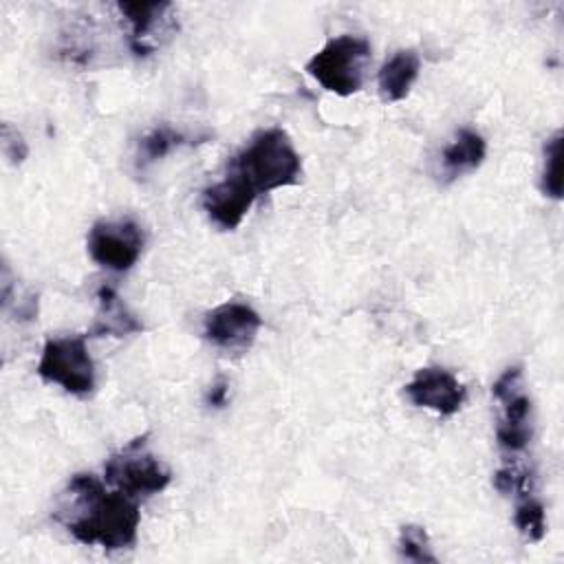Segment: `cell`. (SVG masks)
Masks as SVG:
<instances>
[{
	"label": "cell",
	"mask_w": 564,
	"mask_h": 564,
	"mask_svg": "<svg viewBox=\"0 0 564 564\" xmlns=\"http://www.w3.org/2000/svg\"><path fill=\"white\" fill-rule=\"evenodd\" d=\"M53 518L82 544L106 551L128 549L137 542L141 511L137 498L108 491L93 474H75L55 500Z\"/></svg>",
	"instance_id": "1"
},
{
	"label": "cell",
	"mask_w": 564,
	"mask_h": 564,
	"mask_svg": "<svg viewBox=\"0 0 564 564\" xmlns=\"http://www.w3.org/2000/svg\"><path fill=\"white\" fill-rule=\"evenodd\" d=\"M227 174L238 176L260 196L295 185L302 174V159L282 128H267L229 161Z\"/></svg>",
	"instance_id": "2"
},
{
	"label": "cell",
	"mask_w": 564,
	"mask_h": 564,
	"mask_svg": "<svg viewBox=\"0 0 564 564\" xmlns=\"http://www.w3.org/2000/svg\"><path fill=\"white\" fill-rule=\"evenodd\" d=\"M370 44L359 35L330 37L308 62L306 73L328 93L348 97L364 86Z\"/></svg>",
	"instance_id": "3"
},
{
	"label": "cell",
	"mask_w": 564,
	"mask_h": 564,
	"mask_svg": "<svg viewBox=\"0 0 564 564\" xmlns=\"http://www.w3.org/2000/svg\"><path fill=\"white\" fill-rule=\"evenodd\" d=\"M104 478L112 489L139 500L141 496L163 491L170 485L172 474L150 452L145 436H137L106 460Z\"/></svg>",
	"instance_id": "4"
},
{
	"label": "cell",
	"mask_w": 564,
	"mask_h": 564,
	"mask_svg": "<svg viewBox=\"0 0 564 564\" xmlns=\"http://www.w3.org/2000/svg\"><path fill=\"white\" fill-rule=\"evenodd\" d=\"M37 375L68 394L88 397L95 390V361L84 335L51 337L42 346Z\"/></svg>",
	"instance_id": "5"
},
{
	"label": "cell",
	"mask_w": 564,
	"mask_h": 564,
	"mask_svg": "<svg viewBox=\"0 0 564 564\" xmlns=\"http://www.w3.org/2000/svg\"><path fill=\"white\" fill-rule=\"evenodd\" d=\"M491 394L498 403L496 441L505 452H522L533 436L531 399L524 392L522 368H507L491 386Z\"/></svg>",
	"instance_id": "6"
},
{
	"label": "cell",
	"mask_w": 564,
	"mask_h": 564,
	"mask_svg": "<svg viewBox=\"0 0 564 564\" xmlns=\"http://www.w3.org/2000/svg\"><path fill=\"white\" fill-rule=\"evenodd\" d=\"M143 245V229L132 218L97 220L86 238L93 262L115 273L130 271L141 258Z\"/></svg>",
	"instance_id": "7"
},
{
	"label": "cell",
	"mask_w": 564,
	"mask_h": 564,
	"mask_svg": "<svg viewBox=\"0 0 564 564\" xmlns=\"http://www.w3.org/2000/svg\"><path fill=\"white\" fill-rule=\"evenodd\" d=\"M262 326L258 311L245 302H225L212 308L203 322L205 339L223 350H247Z\"/></svg>",
	"instance_id": "8"
},
{
	"label": "cell",
	"mask_w": 564,
	"mask_h": 564,
	"mask_svg": "<svg viewBox=\"0 0 564 564\" xmlns=\"http://www.w3.org/2000/svg\"><path fill=\"white\" fill-rule=\"evenodd\" d=\"M405 394L416 408H427L441 416L456 414L467 399L465 386L441 366L419 368L405 383Z\"/></svg>",
	"instance_id": "9"
},
{
	"label": "cell",
	"mask_w": 564,
	"mask_h": 564,
	"mask_svg": "<svg viewBox=\"0 0 564 564\" xmlns=\"http://www.w3.org/2000/svg\"><path fill=\"white\" fill-rule=\"evenodd\" d=\"M256 198L258 194L247 183L227 174L220 183H214L203 192L200 205L214 225L231 231L242 223Z\"/></svg>",
	"instance_id": "10"
},
{
	"label": "cell",
	"mask_w": 564,
	"mask_h": 564,
	"mask_svg": "<svg viewBox=\"0 0 564 564\" xmlns=\"http://www.w3.org/2000/svg\"><path fill=\"white\" fill-rule=\"evenodd\" d=\"M170 9V2H117V11L128 24V44L134 55L145 57L154 53L161 35L167 33L165 13Z\"/></svg>",
	"instance_id": "11"
},
{
	"label": "cell",
	"mask_w": 564,
	"mask_h": 564,
	"mask_svg": "<svg viewBox=\"0 0 564 564\" xmlns=\"http://www.w3.org/2000/svg\"><path fill=\"white\" fill-rule=\"evenodd\" d=\"M487 154V143L480 132L463 128L441 152V170L447 181L460 178L463 174L474 172Z\"/></svg>",
	"instance_id": "12"
},
{
	"label": "cell",
	"mask_w": 564,
	"mask_h": 564,
	"mask_svg": "<svg viewBox=\"0 0 564 564\" xmlns=\"http://www.w3.org/2000/svg\"><path fill=\"white\" fill-rule=\"evenodd\" d=\"M419 70H421V59H419L416 51H412V48L397 51L390 59H386V64L381 66L379 77H377L381 99L383 101L405 99L419 77Z\"/></svg>",
	"instance_id": "13"
},
{
	"label": "cell",
	"mask_w": 564,
	"mask_h": 564,
	"mask_svg": "<svg viewBox=\"0 0 564 564\" xmlns=\"http://www.w3.org/2000/svg\"><path fill=\"white\" fill-rule=\"evenodd\" d=\"M97 302H99V311H97V319L90 328L93 335L123 337V335L143 330V324L126 308V304L121 302V297L117 295V291L112 286L101 284L97 289Z\"/></svg>",
	"instance_id": "14"
},
{
	"label": "cell",
	"mask_w": 564,
	"mask_h": 564,
	"mask_svg": "<svg viewBox=\"0 0 564 564\" xmlns=\"http://www.w3.org/2000/svg\"><path fill=\"white\" fill-rule=\"evenodd\" d=\"M192 143L189 137H185L183 132L170 128V126H161V128H154L152 132H148L141 143H139V154H137V165L143 170L148 167L150 163L167 156L174 148L178 145H187Z\"/></svg>",
	"instance_id": "15"
},
{
	"label": "cell",
	"mask_w": 564,
	"mask_h": 564,
	"mask_svg": "<svg viewBox=\"0 0 564 564\" xmlns=\"http://www.w3.org/2000/svg\"><path fill=\"white\" fill-rule=\"evenodd\" d=\"M516 511H513V524L520 531V535L527 542H540L546 533V513L544 505L531 494L516 498Z\"/></svg>",
	"instance_id": "16"
},
{
	"label": "cell",
	"mask_w": 564,
	"mask_h": 564,
	"mask_svg": "<svg viewBox=\"0 0 564 564\" xmlns=\"http://www.w3.org/2000/svg\"><path fill=\"white\" fill-rule=\"evenodd\" d=\"M540 189L544 196L562 198V132L557 130L544 145V165L540 176Z\"/></svg>",
	"instance_id": "17"
},
{
	"label": "cell",
	"mask_w": 564,
	"mask_h": 564,
	"mask_svg": "<svg viewBox=\"0 0 564 564\" xmlns=\"http://www.w3.org/2000/svg\"><path fill=\"white\" fill-rule=\"evenodd\" d=\"M399 555L410 562H436V555L430 546L427 531L421 524H403L397 542Z\"/></svg>",
	"instance_id": "18"
},
{
	"label": "cell",
	"mask_w": 564,
	"mask_h": 564,
	"mask_svg": "<svg viewBox=\"0 0 564 564\" xmlns=\"http://www.w3.org/2000/svg\"><path fill=\"white\" fill-rule=\"evenodd\" d=\"M494 487L505 494V496H524V494H531L533 491V485H531V471L520 467V465H505L500 467L496 474H494Z\"/></svg>",
	"instance_id": "19"
},
{
	"label": "cell",
	"mask_w": 564,
	"mask_h": 564,
	"mask_svg": "<svg viewBox=\"0 0 564 564\" xmlns=\"http://www.w3.org/2000/svg\"><path fill=\"white\" fill-rule=\"evenodd\" d=\"M2 152L11 163H22L29 154L26 141L24 137L11 126V123H2Z\"/></svg>",
	"instance_id": "20"
},
{
	"label": "cell",
	"mask_w": 564,
	"mask_h": 564,
	"mask_svg": "<svg viewBox=\"0 0 564 564\" xmlns=\"http://www.w3.org/2000/svg\"><path fill=\"white\" fill-rule=\"evenodd\" d=\"M227 397H229V383H227V379H216L212 386H209V390H207V394H205V403L209 405V408H223L225 403H227Z\"/></svg>",
	"instance_id": "21"
}]
</instances>
